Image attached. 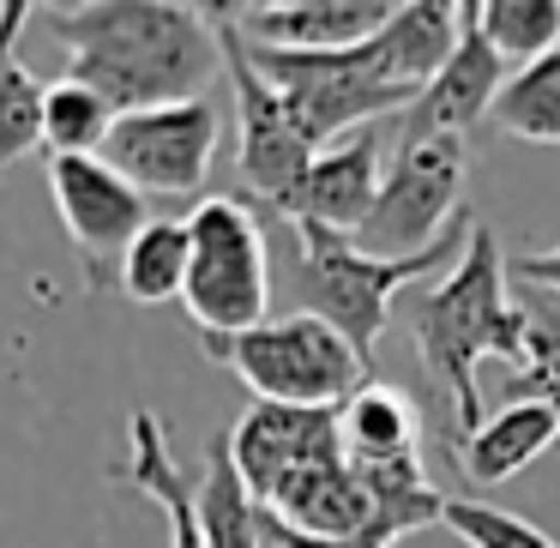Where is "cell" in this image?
<instances>
[{
	"label": "cell",
	"instance_id": "ba28073f",
	"mask_svg": "<svg viewBox=\"0 0 560 548\" xmlns=\"http://www.w3.org/2000/svg\"><path fill=\"white\" fill-rule=\"evenodd\" d=\"M206 19L218 25L223 79H230V91H235V175H242L247 194L278 218V206L302 187L307 163L319 158V145L302 133V121H295V109L283 103V91L254 67V49H247L242 25H235V0L206 7Z\"/></svg>",
	"mask_w": 560,
	"mask_h": 548
},
{
	"label": "cell",
	"instance_id": "8992f818",
	"mask_svg": "<svg viewBox=\"0 0 560 548\" xmlns=\"http://www.w3.org/2000/svg\"><path fill=\"white\" fill-rule=\"evenodd\" d=\"M464 182H470V145L458 133H410V127H398L380 206L362 223L355 247L380 259L428 254L470 211L464 206Z\"/></svg>",
	"mask_w": 560,
	"mask_h": 548
},
{
	"label": "cell",
	"instance_id": "5b68a950",
	"mask_svg": "<svg viewBox=\"0 0 560 548\" xmlns=\"http://www.w3.org/2000/svg\"><path fill=\"white\" fill-rule=\"evenodd\" d=\"M211 362H223L254 404H295V410H338L343 398L368 386V362L350 350V338L326 326L314 314L266 319L247 338L206 343Z\"/></svg>",
	"mask_w": 560,
	"mask_h": 548
},
{
	"label": "cell",
	"instance_id": "603a6c76",
	"mask_svg": "<svg viewBox=\"0 0 560 548\" xmlns=\"http://www.w3.org/2000/svg\"><path fill=\"white\" fill-rule=\"evenodd\" d=\"M115 121L121 115L85 79H73V73L49 79V97H43V145H49V158H103Z\"/></svg>",
	"mask_w": 560,
	"mask_h": 548
},
{
	"label": "cell",
	"instance_id": "484cf974",
	"mask_svg": "<svg viewBox=\"0 0 560 548\" xmlns=\"http://www.w3.org/2000/svg\"><path fill=\"white\" fill-rule=\"evenodd\" d=\"M446 524L464 548H560L548 530H536L530 518L494 506V500H470V494H446Z\"/></svg>",
	"mask_w": 560,
	"mask_h": 548
},
{
	"label": "cell",
	"instance_id": "30bf717a",
	"mask_svg": "<svg viewBox=\"0 0 560 548\" xmlns=\"http://www.w3.org/2000/svg\"><path fill=\"white\" fill-rule=\"evenodd\" d=\"M49 199L73 242L85 290H121V259L151 223V199L133 182H121L103 158H49Z\"/></svg>",
	"mask_w": 560,
	"mask_h": 548
},
{
	"label": "cell",
	"instance_id": "7402d4cb",
	"mask_svg": "<svg viewBox=\"0 0 560 548\" xmlns=\"http://www.w3.org/2000/svg\"><path fill=\"white\" fill-rule=\"evenodd\" d=\"M187 271H194V235L187 218H151L139 242L121 259V295L133 307H163L187 295Z\"/></svg>",
	"mask_w": 560,
	"mask_h": 548
},
{
	"label": "cell",
	"instance_id": "4fadbf2b",
	"mask_svg": "<svg viewBox=\"0 0 560 548\" xmlns=\"http://www.w3.org/2000/svg\"><path fill=\"white\" fill-rule=\"evenodd\" d=\"M235 470L247 476L254 500H266L283 476H295L302 464L338 458V410H295V404H247L242 422L230 428Z\"/></svg>",
	"mask_w": 560,
	"mask_h": 548
},
{
	"label": "cell",
	"instance_id": "7a4b0ae2",
	"mask_svg": "<svg viewBox=\"0 0 560 548\" xmlns=\"http://www.w3.org/2000/svg\"><path fill=\"white\" fill-rule=\"evenodd\" d=\"M398 319L410 326L422 374L434 380V392L452 404L458 440H470L482 428V386L476 368L500 362L506 374L524 368V338H530V307L512 302V259L500 254V235L488 223H476L470 247L452 271H440V283L416 290L398 307Z\"/></svg>",
	"mask_w": 560,
	"mask_h": 548
},
{
	"label": "cell",
	"instance_id": "3957f363",
	"mask_svg": "<svg viewBox=\"0 0 560 548\" xmlns=\"http://www.w3.org/2000/svg\"><path fill=\"white\" fill-rule=\"evenodd\" d=\"M476 211H464L446 235H440L428 254H410V259H380V254H362L350 235H326V230H295V259H290V290H295V314H314L326 319L338 338H350V350L374 368V343L380 331L398 319V295L410 290L416 278L428 271H452L464 259L476 235Z\"/></svg>",
	"mask_w": 560,
	"mask_h": 548
},
{
	"label": "cell",
	"instance_id": "cb8c5ba5",
	"mask_svg": "<svg viewBox=\"0 0 560 548\" xmlns=\"http://www.w3.org/2000/svg\"><path fill=\"white\" fill-rule=\"evenodd\" d=\"M494 127L518 145H560V49L506 79L494 103Z\"/></svg>",
	"mask_w": 560,
	"mask_h": 548
},
{
	"label": "cell",
	"instance_id": "5bb4252c",
	"mask_svg": "<svg viewBox=\"0 0 560 548\" xmlns=\"http://www.w3.org/2000/svg\"><path fill=\"white\" fill-rule=\"evenodd\" d=\"M398 0H271V7H235V25L259 49L331 55L362 49L392 25Z\"/></svg>",
	"mask_w": 560,
	"mask_h": 548
},
{
	"label": "cell",
	"instance_id": "e0dca14e",
	"mask_svg": "<svg viewBox=\"0 0 560 548\" xmlns=\"http://www.w3.org/2000/svg\"><path fill=\"white\" fill-rule=\"evenodd\" d=\"M338 440L355 470L422 464V416L398 386H380V380H368L355 398L338 404Z\"/></svg>",
	"mask_w": 560,
	"mask_h": 548
},
{
	"label": "cell",
	"instance_id": "ac0fdd59",
	"mask_svg": "<svg viewBox=\"0 0 560 548\" xmlns=\"http://www.w3.org/2000/svg\"><path fill=\"white\" fill-rule=\"evenodd\" d=\"M560 446V422L548 404L536 398H512L500 404L494 416H482V428H476L470 440H458V464L470 482H506V476H518L524 464H536L542 452Z\"/></svg>",
	"mask_w": 560,
	"mask_h": 548
},
{
	"label": "cell",
	"instance_id": "4316f807",
	"mask_svg": "<svg viewBox=\"0 0 560 548\" xmlns=\"http://www.w3.org/2000/svg\"><path fill=\"white\" fill-rule=\"evenodd\" d=\"M524 307H530V338H524V368L506 374V398H536L560 422V307L555 302H524Z\"/></svg>",
	"mask_w": 560,
	"mask_h": 548
},
{
	"label": "cell",
	"instance_id": "52a82bcc",
	"mask_svg": "<svg viewBox=\"0 0 560 548\" xmlns=\"http://www.w3.org/2000/svg\"><path fill=\"white\" fill-rule=\"evenodd\" d=\"M247 49H254L259 73L283 91V103L295 109L302 133L319 151L362 133V127H380L386 115L416 109V91L392 85L374 43H362V49H331V55H290V49H259V43H247Z\"/></svg>",
	"mask_w": 560,
	"mask_h": 548
},
{
	"label": "cell",
	"instance_id": "9a60e30c",
	"mask_svg": "<svg viewBox=\"0 0 560 548\" xmlns=\"http://www.w3.org/2000/svg\"><path fill=\"white\" fill-rule=\"evenodd\" d=\"M259 506H266L271 518H283L290 530H307V536H338V543L374 536V530L392 536L386 524H380V506H374V494H368V482L355 476V464L343 458V452L283 476ZM392 543H398V536H392Z\"/></svg>",
	"mask_w": 560,
	"mask_h": 548
},
{
	"label": "cell",
	"instance_id": "f1b7e54d",
	"mask_svg": "<svg viewBox=\"0 0 560 548\" xmlns=\"http://www.w3.org/2000/svg\"><path fill=\"white\" fill-rule=\"evenodd\" d=\"M512 278L530 290H560V247H536V254H512Z\"/></svg>",
	"mask_w": 560,
	"mask_h": 548
},
{
	"label": "cell",
	"instance_id": "8fae6325",
	"mask_svg": "<svg viewBox=\"0 0 560 548\" xmlns=\"http://www.w3.org/2000/svg\"><path fill=\"white\" fill-rule=\"evenodd\" d=\"M386 127H362V133L326 145L314 163H307L302 187L278 206V218L290 230H326V235H362V223L374 218L380 187H386Z\"/></svg>",
	"mask_w": 560,
	"mask_h": 548
},
{
	"label": "cell",
	"instance_id": "9c48e42d",
	"mask_svg": "<svg viewBox=\"0 0 560 548\" xmlns=\"http://www.w3.org/2000/svg\"><path fill=\"white\" fill-rule=\"evenodd\" d=\"M223 139V109L218 97H194V103H170V109H145V115H121L103 145L121 182H133L145 199H206V175Z\"/></svg>",
	"mask_w": 560,
	"mask_h": 548
},
{
	"label": "cell",
	"instance_id": "7c38bea8",
	"mask_svg": "<svg viewBox=\"0 0 560 548\" xmlns=\"http://www.w3.org/2000/svg\"><path fill=\"white\" fill-rule=\"evenodd\" d=\"M506 61L500 49L482 37V13H476V0H458V49L452 61L440 67V79L416 97L410 115H398V127L410 133H458L470 139V127L494 121V103L506 91Z\"/></svg>",
	"mask_w": 560,
	"mask_h": 548
},
{
	"label": "cell",
	"instance_id": "277c9868",
	"mask_svg": "<svg viewBox=\"0 0 560 548\" xmlns=\"http://www.w3.org/2000/svg\"><path fill=\"white\" fill-rule=\"evenodd\" d=\"M194 235V271H187V319L199 326V343L247 338L266 326L271 307V254H266V223L247 211L235 194H206L187 211Z\"/></svg>",
	"mask_w": 560,
	"mask_h": 548
},
{
	"label": "cell",
	"instance_id": "ffe728a7",
	"mask_svg": "<svg viewBox=\"0 0 560 548\" xmlns=\"http://www.w3.org/2000/svg\"><path fill=\"white\" fill-rule=\"evenodd\" d=\"M452 49H458V7H440V0H410V7H398L392 25L374 37V55H380V67H386V79L404 91H416V97L440 79V67L452 61Z\"/></svg>",
	"mask_w": 560,
	"mask_h": 548
},
{
	"label": "cell",
	"instance_id": "44dd1931",
	"mask_svg": "<svg viewBox=\"0 0 560 548\" xmlns=\"http://www.w3.org/2000/svg\"><path fill=\"white\" fill-rule=\"evenodd\" d=\"M259 518L266 506L254 500L247 476L235 470L230 434L206 440V464H199V530L211 548H266L259 543Z\"/></svg>",
	"mask_w": 560,
	"mask_h": 548
},
{
	"label": "cell",
	"instance_id": "d4e9b609",
	"mask_svg": "<svg viewBox=\"0 0 560 548\" xmlns=\"http://www.w3.org/2000/svg\"><path fill=\"white\" fill-rule=\"evenodd\" d=\"M482 37L500 49V61H542L560 49V0H476Z\"/></svg>",
	"mask_w": 560,
	"mask_h": 548
},
{
	"label": "cell",
	"instance_id": "6da1fadb",
	"mask_svg": "<svg viewBox=\"0 0 560 548\" xmlns=\"http://www.w3.org/2000/svg\"><path fill=\"white\" fill-rule=\"evenodd\" d=\"M43 25L55 43H67V73L85 79L115 115L211 97L223 73L218 25L206 19V7H187V0L43 7Z\"/></svg>",
	"mask_w": 560,
	"mask_h": 548
},
{
	"label": "cell",
	"instance_id": "d6986e66",
	"mask_svg": "<svg viewBox=\"0 0 560 548\" xmlns=\"http://www.w3.org/2000/svg\"><path fill=\"white\" fill-rule=\"evenodd\" d=\"M31 13H43V7L0 0V175L43 145V97H49V85L19 61V37H25Z\"/></svg>",
	"mask_w": 560,
	"mask_h": 548
},
{
	"label": "cell",
	"instance_id": "83f0119b",
	"mask_svg": "<svg viewBox=\"0 0 560 548\" xmlns=\"http://www.w3.org/2000/svg\"><path fill=\"white\" fill-rule=\"evenodd\" d=\"M259 543L266 548H392V536H350V543H338V536H307V530H290L283 518H259Z\"/></svg>",
	"mask_w": 560,
	"mask_h": 548
},
{
	"label": "cell",
	"instance_id": "2e32d148",
	"mask_svg": "<svg viewBox=\"0 0 560 548\" xmlns=\"http://www.w3.org/2000/svg\"><path fill=\"white\" fill-rule=\"evenodd\" d=\"M109 476L163 506L170 548H211L206 530H199V482L182 476V464L170 458V428L151 410H133V422H127V464H115Z\"/></svg>",
	"mask_w": 560,
	"mask_h": 548
}]
</instances>
